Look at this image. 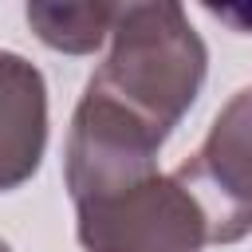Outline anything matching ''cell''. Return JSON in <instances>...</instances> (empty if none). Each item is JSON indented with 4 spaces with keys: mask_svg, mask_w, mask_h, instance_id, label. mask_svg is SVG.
Segmentation results:
<instances>
[{
    "mask_svg": "<svg viewBox=\"0 0 252 252\" xmlns=\"http://www.w3.org/2000/svg\"><path fill=\"white\" fill-rule=\"evenodd\" d=\"M110 51L87 79V94L110 102L158 142L173 134L197 102L209 51L181 4H118Z\"/></svg>",
    "mask_w": 252,
    "mask_h": 252,
    "instance_id": "6da1fadb",
    "label": "cell"
},
{
    "mask_svg": "<svg viewBox=\"0 0 252 252\" xmlns=\"http://www.w3.org/2000/svg\"><path fill=\"white\" fill-rule=\"evenodd\" d=\"M75 236L87 252H197L209 244L205 213L173 173L75 205Z\"/></svg>",
    "mask_w": 252,
    "mask_h": 252,
    "instance_id": "7a4b0ae2",
    "label": "cell"
},
{
    "mask_svg": "<svg viewBox=\"0 0 252 252\" xmlns=\"http://www.w3.org/2000/svg\"><path fill=\"white\" fill-rule=\"evenodd\" d=\"M173 177L205 213L209 244H236L252 232V87L224 102Z\"/></svg>",
    "mask_w": 252,
    "mask_h": 252,
    "instance_id": "3957f363",
    "label": "cell"
},
{
    "mask_svg": "<svg viewBox=\"0 0 252 252\" xmlns=\"http://www.w3.org/2000/svg\"><path fill=\"white\" fill-rule=\"evenodd\" d=\"M47 150V83L35 63L0 51V193L35 177Z\"/></svg>",
    "mask_w": 252,
    "mask_h": 252,
    "instance_id": "277c9868",
    "label": "cell"
},
{
    "mask_svg": "<svg viewBox=\"0 0 252 252\" xmlns=\"http://www.w3.org/2000/svg\"><path fill=\"white\" fill-rule=\"evenodd\" d=\"M118 4H28L32 32L67 55H91L106 43Z\"/></svg>",
    "mask_w": 252,
    "mask_h": 252,
    "instance_id": "5b68a950",
    "label": "cell"
},
{
    "mask_svg": "<svg viewBox=\"0 0 252 252\" xmlns=\"http://www.w3.org/2000/svg\"><path fill=\"white\" fill-rule=\"evenodd\" d=\"M209 12L217 20H224V24H232L236 32H252V8H213L209 4Z\"/></svg>",
    "mask_w": 252,
    "mask_h": 252,
    "instance_id": "8992f818",
    "label": "cell"
},
{
    "mask_svg": "<svg viewBox=\"0 0 252 252\" xmlns=\"http://www.w3.org/2000/svg\"><path fill=\"white\" fill-rule=\"evenodd\" d=\"M0 252H12V244H8V240H0Z\"/></svg>",
    "mask_w": 252,
    "mask_h": 252,
    "instance_id": "52a82bcc",
    "label": "cell"
}]
</instances>
